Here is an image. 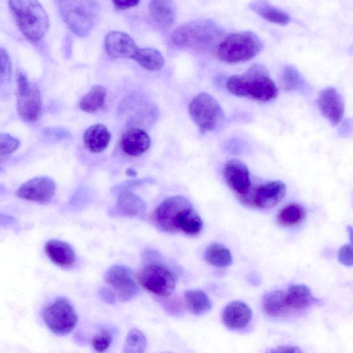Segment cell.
Listing matches in <instances>:
<instances>
[{
	"mask_svg": "<svg viewBox=\"0 0 353 353\" xmlns=\"http://www.w3.org/2000/svg\"><path fill=\"white\" fill-rule=\"evenodd\" d=\"M153 220L158 228L166 232L195 236L203 228L202 219L190 202L180 195L165 199L154 210Z\"/></svg>",
	"mask_w": 353,
	"mask_h": 353,
	"instance_id": "cell-1",
	"label": "cell"
},
{
	"mask_svg": "<svg viewBox=\"0 0 353 353\" xmlns=\"http://www.w3.org/2000/svg\"><path fill=\"white\" fill-rule=\"evenodd\" d=\"M226 88L234 95L261 102L272 101L278 94L276 84L259 66H253L243 74L230 77Z\"/></svg>",
	"mask_w": 353,
	"mask_h": 353,
	"instance_id": "cell-2",
	"label": "cell"
},
{
	"mask_svg": "<svg viewBox=\"0 0 353 353\" xmlns=\"http://www.w3.org/2000/svg\"><path fill=\"white\" fill-rule=\"evenodd\" d=\"M8 6L23 36L32 43L41 41L48 30V16L38 0H9Z\"/></svg>",
	"mask_w": 353,
	"mask_h": 353,
	"instance_id": "cell-3",
	"label": "cell"
},
{
	"mask_svg": "<svg viewBox=\"0 0 353 353\" xmlns=\"http://www.w3.org/2000/svg\"><path fill=\"white\" fill-rule=\"evenodd\" d=\"M219 34V29L213 22L196 20L175 29L170 40L176 47L203 52L214 46Z\"/></svg>",
	"mask_w": 353,
	"mask_h": 353,
	"instance_id": "cell-4",
	"label": "cell"
},
{
	"mask_svg": "<svg viewBox=\"0 0 353 353\" xmlns=\"http://www.w3.org/2000/svg\"><path fill=\"white\" fill-rule=\"evenodd\" d=\"M263 43L254 32H234L224 38L216 46L218 58L228 63H240L255 57L262 50Z\"/></svg>",
	"mask_w": 353,
	"mask_h": 353,
	"instance_id": "cell-5",
	"label": "cell"
},
{
	"mask_svg": "<svg viewBox=\"0 0 353 353\" xmlns=\"http://www.w3.org/2000/svg\"><path fill=\"white\" fill-rule=\"evenodd\" d=\"M61 15L76 35L88 36L97 22L99 6L96 0H58Z\"/></svg>",
	"mask_w": 353,
	"mask_h": 353,
	"instance_id": "cell-6",
	"label": "cell"
},
{
	"mask_svg": "<svg viewBox=\"0 0 353 353\" xmlns=\"http://www.w3.org/2000/svg\"><path fill=\"white\" fill-rule=\"evenodd\" d=\"M150 259L139 270L137 279L139 283L148 291L161 297L169 296L176 285V276L166 265L154 260L157 254H146Z\"/></svg>",
	"mask_w": 353,
	"mask_h": 353,
	"instance_id": "cell-7",
	"label": "cell"
},
{
	"mask_svg": "<svg viewBox=\"0 0 353 353\" xmlns=\"http://www.w3.org/2000/svg\"><path fill=\"white\" fill-rule=\"evenodd\" d=\"M190 115L202 133L217 128L224 119V113L217 101L208 93L195 97L189 105Z\"/></svg>",
	"mask_w": 353,
	"mask_h": 353,
	"instance_id": "cell-8",
	"label": "cell"
},
{
	"mask_svg": "<svg viewBox=\"0 0 353 353\" xmlns=\"http://www.w3.org/2000/svg\"><path fill=\"white\" fill-rule=\"evenodd\" d=\"M42 319L47 327L55 334L63 336L71 332L77 323V315L70 301L57 297L46 306Z\"/></svg>",
	"mask_w": 353,
	"mask_h": 353,
	"instance_id": "cell-9",
	"label": "cell"
},
{
	"mask_svg": "<svg viewBox=\"0 0 353 353\" xmlns=\"http://www.w3.org/2000/svg\"><path fill=\"white\" fill-rule=\"evenodd\" d=\"M285 185L281 181H273L251 186L245 194L239 196L248 206L259 209H269L277 205L284 197Z\"/></svg>",
	"mask_w": 353,
	"mask_h": 353,
	"instance_id": "cell-10",
	"label": "cell"
},
{
	"mask_svg": "<svg viewBox=\"0 0 353 353\" xmlns=\"http://www.w3.org/2000/svg\"><path fill=\"white\" fill-rule=\"evenodd\" d=\"M105 283L121 301L135 298L139 290L132 270L125 265L111 266L104 275Z\"/></svg>",
	"mask_w": 353,
	"mask_h": 353,
	"instance_id": "cell-11",
	"label": "cell"
},
{
	"mask_svg": "<svg viewBox=\"0 0 353 353\" xmlns=\"http://www.w3.org/2000/svg\"><path fill=\"white\" fill-rule=\"evenodd\" d=\"M56 184L48 176H37L23 183L17 190L21 199L37 203L49 202L54 196Z\"/></svg>",
	"mask_w": 353,
	"mask_h": 353,
	"instance_id": "cell-12",
	"label": "cell"
},
{
	"mask_svg": "<svg viewBox=\"0 0 353 353\" xmlns=\"http://www.w3.org/2000/svg\"><path fill=\"white\" fill-rule=\"evenodd\" d=\"M17 108L22 119L35 121L41 114V94L38 87L32 83L25 90L17 91Z\"/></svg>",
	"mask_w": 353,
	"mask_h": 353,
	"instance_id": "cell-13",
	"label": "cell"
},
{
	"mask_svg": "<svg viewBox=\"0 0 353 353\" xmlns=\"http://www.w3.org/2000/svg\"><path fill=\"white\" fill-rule=\"evenodd\" d=\"M223 175L228 185L238 197L247 193L252 186L248 168L239 159H232L225 163Z\"/></svg>",
	"mask_w": 353,
	"mask_h": 353,
	"instance_id": "cell-14",
	"label": "cell"
},
{
	"mask_svg": "<svg viewBox=\"0 0 353 353\" xmlns=\"http://www.w3.org/2000/svg\"><path fill=\"white\" fill-rule=\"evenodd\" d=\"M317 103L320 112L331 124L336 125L341 122L345 105L341 95L335 88L323 90L319 95Z\"/></svg>",
	"mask_w": 353,
	"mask_h": 353,
	"instance_id": "cell-15",
	"label": "cell"
},
{
	"mask_svg": "<svg viewBox=\"0 0 353 353\" xmlns=\"http://www.w3.org/2000/svg\"><path fill=\"white\" fill-rule=\"evenodd\" d=\"M104 47L107 54L114 59H133L139 48L129 34L120 31L108 33Z\"/></svg>",
	"mask_w": 353,
	"mask_h": 353,
	"instance_id": "cell-16",
	"label": "cell"
},
{
	"mask_svg": "<svg viewBox=\"0 0 353 353\" xmlns=\"http://www.w3.org/2000/svg\"><path fill=\"white\" fill-rule=\"evenodd\" d=\"M251 308L244 302L234 301L228 303L222 313L223 322L230 329L239 330L246 327L252 320Z\"/></svg>",
	"mask_w": 353,
	"mask_h": 353,
	"instance_id": "cell-17",
	"label": "cell"
},
{
	"mask_svg": "<svg viewBox=\"0 0 353 353\" xmlns=\"http://www.w3.org/2000/svg\"><path fill=\"white\" fill-rule=\"evenodd\" d=\"M150 145V138L147 132L137 128L126 130L121 136L120 146L123 152L137 157L148 150Z\"/></svg>",
	"mask_w": 353,
	"mask_h": 353,
	"instance_id": "cell-18",
	"label": "cell"
},
{
	"mask_svg": "<svg viewBox=\"0 0 353 353\" xmlns=\"http://www.w3.org/2000/svg\"><path fill=\"white\" fill-rule=\"evenodd\" d=\"M44 250L50 261L59 267L69 268L75 262L74 250L70 244L64 241L49 240L45 244Z\"/></svg>",
	"mask_w": 353,
	"mask_h": 353,
	"instance_id": "cell-19",
	"label": "cell"
},
{
	"mask_svg": "<svg viewBox=\"0 0 353 353\" xmlns=\"http://www.w3.org/2000/svg\"><path fill=\"white\" fill-rule=\"evenodd\" d=\"M149 12L152 19L163 28L171 27L176 21V7L172 0H150Z\"/></svg>",
	"mask_w": 353,
	"mask_h": 353,
	"instance_id": "cell-20",
	"label": "cell"
},
{
	"mask_svg": "<svg viewBox=\"0 0 353 353\" xmlns=\"http://www.w3.org/2000/svg\"><path fill=\"white\" fill-rule=\"evenodd\" d=\"M83 139L88 150L99 153L103 151L109 145L111 133L104 125L94 124L85 130Z\"/></svg>",
	"mask_w": 353,
	"mask_h": 353,
	"instance_id": "cell-21",
	"label": "cell"
},
{
	"mask_svg": "<svg viewBox=\"0 0 353 353\" xmlns=\"http://www.w3.org/2000/svg\"><path fill=\"white\" fill-rule=\"evenodd\" d=\"M285 299L290 309L294 310L305 309L319 301L313 296L310 288L303 284L290 286L285 293Z\"/></svg>",
	"mask_w": 353,
	"mask_h": 353,
	"instance_id": "cell-22",
	"label": "cell"
},
{
	"mask_svg": "<svg viewBox=\"0 0 353 353\" xmlns=\"http://www.w3.org/2000/svg\"><path fill=\"white\" fill-rule=\"evenodd\" d=\"M262 307L268 316L274 318L285 316L290 310L286 302L285 293L281 290L265 294L262 299Z\"/></svg>",
	"mask_w": 353,
	"mask_h": 353,
	"instance_id": "cell-23",
	"label": "cell"
},
{
	"mask_svg": "<svg viewBox=\"0 0 353 353\" xmlns=\"http://www.w3.org/2000/svg\"><path fill=\"white\" fill-rule=\"evenodd\" d=\"M145 203L140 197L129 191L119 194L117 201V212L124 216H141L144 214Z\"/></svg>",
	"mask_w": 353,
	"mask_h": 353,
	"instance_id": "cell-24",
	"label": "cell"
},
{
	"mask_svg": "<svg viewBox=\"0 0 353 353\" xmlns=\"http://www.w3.org/2000/svg\"><path fill=\"white\" fill-rule=\"evenodd\" d=\"M250 8L269 22L281 26L288 24L290 21V15L263 0H256L249 5Z\"/></svg>",
	"mask_w": 353,
	"mask_h": 353,
	"instance_id": "cell-25",
	"label": "cell"
},
{
	"mask_svg": "<svg viewBox=\"0 0 353 353\" xmlns=\"http://www.w3.org/2000/svg\"><path fill=\"white\" fill-rule=\"evenodd\" d=\"M132 59L150 71L159 70L165 65L162 54L158 50L151 48H138Z\"/></svg>",
	"mask_w": 353,
	"mask_h": 353,
	"instance_id": "cell-26",
	"label": "cell"
},
{
	"mask_svg": "<svg viewBox=\"0 0 353 353\" xmlns=\"http://www.w3.org/2000/svg\"><path fill=\"white\" fill-rule=\"evenodd\" d=\"M306 216L303 206L296 203L285 205L278 213L276 221L280 225L290 227L299 225Z\"/></svg>",
	"mask_w": 353,
	"mask_h": 353,
	"instance_id": "cell-27",
	"label": "cell"
},
{
	"mask_svg": "<svg viewBox=\"0 0 353 353\" xmlns=\"http://www.w3.org/2000/svg\"><path fill=\"white\" fill-rule=\"evenodd\" d=\"M204 257L208 263L218 268L228 267L232 261L230 250L223 245L216 242L207 247Z\"/></svg>",
	"mask_w": 353,
	"mask_h": 353,
	"instance_id": "cell-28",
	"label": "cell"
},
{
	"mask_svg": "<svg viewBox=\"0 0 353 353\" xmlns=\"http://www.w3.org/2000/svg\"><path fill=\"white\" fill-rule=\"evenodd\" d=\"M188 309L194 314L201 315L210 310L212 303L208 295L200 290H190L185 293Z\"/></svg>",
	"mask_w": 353,
	"mask_h": 353,
	"instance_id": "cell-29",
	"label": "cell"
},
{
	"mask_svg": "<svg viewBox=\"0 0 353 353\" xmlns=\"http://www.w3.org/2000/svg\"><path fill=\"white\" fill-rule=\"evenodd\" d=\"M105 97V88L102 85H95L82 97L79 107L85 112H94L103 107Z\"/></svg>",
	"mask_w": 353,
	"mask_h": 353,
	"instance_id": "cell-30",
	"label": "cell"
},
{
	"mask_svg": "<svg viewBox=\"0 0 353 353\" xmlns=\"http://www.w3.org/2000/svg\"><path fill=\"white\" fill-rule=\"evenodd\" d=\"M147 341L144 334L137 329L131 330L126 337L123 352L126 353H142L146 347Z\"/></svg>",
	"mask_w": 353,
	"mask_h": 353,
	"instance_id": "cell-31",
	"label": "cell"
},
{
	"mask_svg": "<svg viewBox=\"0 0 353 353\" xmlns=\"http://www.w3.org/2000/svg\"><path fill=\"white\" fill-rule=\"evenodd\" d=\"M112 341V336L110 332L102 328L92 338V344L95 350L102 352L110 347Z\"/></svg>",
	"mask_w": 353,
	"mask_h": 353,
	"instance_id": "cell-32",
	"label": "cell"
},
{
	"mask_svg": "<svg viewBox=\"0 0 353 353\" xmlns=\"http://www.w3.org/2000/svg\"><path fill=\"white\" fill-rule=\"evenodd\" d=\"M283 79L284 86L288 90L298 88L301 83V77L298 71L292 66H286L283 70Z\"/></svg>",
	"mask_w": 353,
	"mask_h": 353,
	"instance_id": "cell-33",
	"label": "cell"
},
{
	"mask_svg": "<svg viewBox=\"0 0 353 353\" xmlns=\"http://www.w3.org/2000/svg\"><path fill=\"white\" fill-rule=\"evenodd\" d=\"M19 141L7 133H0V157L14 152L19 146Z\"/></svg>",
	"mask_w": 353,
	"mask_h": 353,
	"instance_id": "cell-34",
	"label": "cell"
},
{
	"mask_svg": "<svg viewBox=\"0 0 353 353\" xmlns=\"http://www.w3.org/2000/svg\"><path fill=\"white\" fill-rule=\"evenodd\" d=\"M339 261L345 266L352 265V244L344 245L338 252Z\"/></svg>",
	"mask_w": 353,
	"mask_h": 353,
	"instance_id": "cell-35",
	"label": "cell"
},
{
	"mask_svg": "<svg viewBox=\"0 0 353 353\" xmlns=\"http://www.w3.org/2000/svg\"><path fill=\"white\" fill-rule=\"evenodd\" d=\"M11 62L7 51L0 47V77L8 75L10 72Z\"/></svg>",
	"mask_w": 353,
	"mask_h": 353,
	"instance_id": "cell-36",
	"label": "cell"
},
{
	"mask_svg": "<svg viewBox=\"0 0 353 353\" xmlns=\"http://www.w3.org/2000/svg\"><path fill=\"white\" fill-rule=\"evenodd\" d=\"M114 6L118 10H126L136 6L140 0H112Z\"/></svg>",
	"mask_w": 353,
	"mask_h": 353,
	"instance_id": "cell-37",
	"label": "cell"
},
{
	"mask_svg": "<svg viewBox=\"0 0 353 353\" xmlns=\"http://www.w3.org/2000/svg\"><path fill=\"white\" fill-rule=\"evenodd\" d=\"M99 294L101 299L106 303L112 304L114 303V294L112 290H109L106 288H101L99 291Z\"/></svg>",
	"mask_w": 353,
	"mask_h": 353,
	"instance_id": "cell-38",
	"label": "cell"
},
{
	"mask_svg": "<svg viewBox=\"0 0 353 353\" xmlns=\"http://www.w3.org/2000/svg\"><path fill=\"white\" fill-rule=\"evenodd\" d=\"M272 352H290V353H298L301 352V350L294 346L291 345H282L277 347L276 349L271 350Z\"/></svg>",
	"mask_w": 353,
	"mask_h": 353,
	"instance_id": "cell-39",
	"label": "cell"
},
{
	"mask_svg": "<svg viewBox=\"0 0 353 353\" xmlns=\"http://www.w3.org/2000/svg\"><path fill=\"white\" fill-rule=\"evenodd\" d=\"M15 223V219L9 215L0 214V226L12 225Z\"/></svg>",
	"mask_w": 353,
	"mask_h": 353,
	"instance_id": "cell-40",
	"label": "cell"
},
{
	"mask_svg": "<svg viewBox=\"0 0 353 353\" xmlns=\"http://www.w3.org/2000/svg\"><path fill=\"white\" fill-rule=\"evenodd\" d=\"M126 174L130 176H135L137 175L136 171L134 170H133L132 168H128L126 170Z\"/></svg>",
	"mask_w": 353,
	"mask_h": 353,
	"instance_id": "cell-41",
	"label": "cell"
}]
</instances>
